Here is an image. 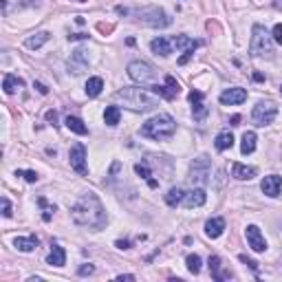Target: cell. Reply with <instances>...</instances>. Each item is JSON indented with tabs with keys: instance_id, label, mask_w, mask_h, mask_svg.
I'll use <instances>...</instances> for the list:
<instances>
[{
	"instance_id": "cell-21",
	"label": "cell",
	"mask_w": 282,
	"mask_h": 282,
	"mask_svg": "<svg viewBox=\"0 0 282 282\" xmlns=\"http://www.w3.org/2000/svg\"><path fill=\"white\" fill-rule=\"evenodd\" d=\"M22 86H25L22 77H18V75H14V73H7V75H5L3 88H5V93H7V95H14L18 88H22Z\"/></svg>"
},
{
	"instance_id": "cell-10",
	"label": "cell",
	"mask_w": 282,
	"mask_h": 282,
	"mask_svg": "<svg viewBox=\"0 0 282 282\" xmlns=\"http://www.w3.org/2000/svg\"><path fill=\"white\" fill-rule=\"evenodd\" d=\"M245 238H247V245L256 251V254H262V251L267 249L265 236H262V232L258 230L256 225H247V230H245Z\"/></svg>"
},
{
	"instance_id": "cell-6",
	"label": "cell",
	"mask_w": 282,
	"mask_h": 282,
	"mask_svg": "<svg viewBox=\"0 0 282 282\" xmlns=\"http://www.w3.org/2000/svg\"><path fill=\"white\" fill-rule=\"evenodd\" d=\"M275 115H278V106L273 104L271 99H265V101H258L251 110V119H254L256 126H269L273 124Z\"/></svg>"
},
{
	"instance_id": "cell-46",
	"label": "cell",
	"mask_w": 282,
	"mask_h": 282,
	"mask_svg": "<svg viewBox=\"0 0 282 282\" xmlns=\"http://www.w3.org/2000/svg\"><path fill=\"white\" fill-rule=\"evenodd\" d=\"M280 93H282V86H280Z\"/></svg>"
},
{
	"instance_id": "cell-30",
	"label": "cell",
	"mask_w": 282,
	"mask_h": 282,
	"mask_svg": "<svg viewBox=\"0 0 282 282\" xmlns=\"http://www.w3.org/2000/svg\"><path fill=\"white\" fill-rule=\"evenodd\" d=\"M119 117H122V112H119V106H106L104 110V122L108 126H117L119 124Z\"/></svg>"
},
{
	"instance_id": "cell-14",
	"label": "cell",
	"mask_w": 282,
	"mask_h": 282,
	"mask_svg": "<svg viewBox=\"0 0 282 282\" xmlns=\"http://www.w3.org/2000/svg\"><path fill=\"white\" fill-rule=\"evenodd\" d=\"M260 188H262V192H265L267 196H271V199H275V196L280 194V190H282V179H280L278 175H269V177L262 179Z\"/></svg>"
},
{
	"instance_id": "cell-8",
	"label": "cell",
	"mask_w": 282,
	"mask_h": 282,
	"mask_svg": "<svg viewBox=\"0 0 282 282\" xmlns=\"http://www.w3.org/2000/svg\"><path fill=\"white\" fill-rule=\"evenodd\" d=\"M69 159H71V167L77 172V175L86 177L88 175V165H86V148L84 143H75L69 152Z\"/></svg>"
},
{
	"instance_id": "cell-9",
	"label": "cell",
	"mask_w": 282,
	"mask_h": 282,
	"mask_svg": "<svg viewBox=\"0 0 282 282\" xmlns=\"http://www.w3.org/2000/svg\"><path fill=\"white\" fill-rule=\"evenodd\" d=\"M209 172H212V163H209V159L203 154V157L194 159V163H192L190 179H192V181H196V183H207Z\"/></svg>"
},
{
	"instance_id": "cell-41",
	"label": "cell",
	"mask_w": 282,
	"mask_h": 282,
	"mask_svg": "<svg viewBox=\"0 0 282 282\" xmlns=\"http://www.w3.org/2000/svg\"><path fill=\"white\" fill-rule=\"evenodd\" d=\"M115 245H117L119 249H128V247H130V243H128V241H117Z\"/></svg>"
},
{
	"instance_id": "cell-13",
	"label": "cell",
	"mask_w": 282,
	"mask_h": 282,
	"mask_svg": "<svg viewBox=\"0 0 282 282\" xmlns=\"http://www.w3.org/2000/svg\"><path fill=\"white\" fill-rule=\"evenodd\" d=\"M205 201H207V194H205V190H203V188H194V190H190L188 194L183 196V205L188 209L205 205Z\"/></svg>"
},
{
	"instance_id": "cell-7",
	"label": "cell",
	"mask_w": 282,
	"mask_h": 282,
	"mask_svg": "<svg viewBox=\"0 0 282 282\" xmlns=\"http://www.w3.org/2000/svg\"><path fill=\"white\" fill-rule=\"evenodd\" d=\"M139 18L146 25L150 27H167L172 22V18L165 14L163 9H157V7H152V9H141L139 11Z\"/></svg>"
},
{
	"instance_id": "cell-4",
	"label": "cell",
	"mask_w": 282,
	"mask_h": 282,
	"mask_svg": "<svg viewBox=\"0 0 282 282\" xmlns=\"http://www.w3.org/2000/svg\"><path fill=\"white\" fill-rule=\"evenodd\" d=\"M249 51L256 58H273V35H269L262 25H254V29H251Z\"/></svg>"
},
{
	"instance_id": "cell-34",
	"label": "cell",
	"mask_w": 282,
	"mask_h": 282,
	"mask_svg": "<svg viewBox=\"0 0 282 282\" xmlns=\"http://www.w3.org/2000/svg\"><path fill=\"white\" fill-rule=\"evenodd\" d=\"M273 42L282 44V25H275L273 27Z\"/></svg>"
},
{
	"instance_id": "cell-42",
	"label": "cell",
	"mask_w": 282,
	"mask_h": 282,
	"mask_svg": "<svg viewBox=\"0 0 282 282\" xmlns=\"http://www.w3.org/2000/svg\"><path fill=\"white\" fill-rule=\"evenodd\" d=\"M254 80L256 82H265V75H262V73H254Z\"/></svg>"
},
{
	"instance_id": "cell-17",
	"label": "cell",
	"mask_w": 282,
	"mask_h": 282,
	"mask_svg": "<svg viewBox=\"0 0 282 282\" xmlns=\"http://www.w3.org/2000/svg\"><path fill=\"white\" fill-rule=\"evenodd\" d=\"M232 177L238 179V181H249V179L256 177V167L243 165V163H234L232 165Z\"/></svg>"
},
{
	"instance_id": "cell-24",
	"label": "cell",
	"mask_w": 282,
	"mask_h": 282,
	"mask_svg": "<svg viewBox=\"0 0 282 282\" xmlns=\"http://www.w3.org/2000/svg\"><path fill=\"white\" fill-rule=\"evenodd\" d=\"M51 35L46 33V31H40V33H33V35H29V38L25 40V44H27V49H40L44 42H49Z\"/></svg>"
},
{
	"instance_id": "cell-28",
	"label": "cell",
	"mask_w": 282,
	"mask_h": 282,
	"mask_svg": "<svg viewBox=\"0 0 282 282\" xmlns=\"http://www.w3.org/2000/svg\"><path fill=\"white\" fill-rule=\"evenodd\" d=\"M101 88H104V80L101 77H91V80L86 82V95L88 97H97L101 93Z\"/></svg>"
},
{
	"instance_id": "cell-11",
	"label": "cell",
	"mask_w": 282,
	"mask_h": 282,
	"mask_svg": "<svg viewBox=\"0 0 282 282\" xmlns=\"http://www.w3.org/2000/svg\"><path fill=\"white\" fill-rule=\"evenodd\" d=\"M218 99H220V104H225V106H238L247 99V91H245V88H238V86L225 88Z\"/></svg>"
},
{
	"instance_id": "cell-2",
	"label": "cell",
	"mask_w": 282,
	"mask_h": 282,
	"mask_svg": "<svg viewBox=\"0 0 282 282\" xmlns=\"http://www.w3.org/2000/svg\"><path fill=\"white\" fill-rule=\"evenodd\" d=\"M115 101L124 104L126 108H130V110H135V112H148L157 106V99L150 97V95L146 91H141V88H133V86L119 88L115 93Z\"/></svg>"
},
{
	"instance_id": "cell-15",
	"label": "cell",
	"mask_w": 282,
	"mask_h": 282,
	"mask_svg": "<svg viewBox=\"0 0 282 282\" xmlns=\"http://www.w3.org/2000/svg\"><path fill=\"white\" fill-rule=\"evenodd\" d=\"M150 49L161 58H167L170 53H175V42H172L170 38H154L152 42H150Z\"/></svg>"
},
{
	"instance_id": "cell-3",
	"label": "cell",
	"mask_w": 282,
	"mask_h": 282,
	"mask_svg": "<svg viewBox=\"0 0 282 282\" xmlns=\"http://www.w3.org/2000/svg\"><path fill=\"white\" fill-rule=\"evenodd\" d=\"M139 133H141V137H146V139L165 141L177 133V122L170 115H157V117L148 119V122L141 126Z\"/></svg>"
},
{
	"instance_id": "cell-12",
	"label": "cell",
	"mask_w": 282,
	"mask_h": 282,
	"mask_svg": "<svg viewBox=\"0 0 282 282\" xmlns=\"http://www.w3.org/2000/svg\"><path fill=\"white\" fill-rule=\"evenodd\" d=\"M190 101H192V115L196 122H203L207 117V106L203 104V93L201 91H192L190 93Z\"/></svg>"
},
{
	"instance_id": "cell-39",
	"label": "cell",
	"mask_w": 282,
	"mask_h": 282,
	"mask_svg": "<svg viewBox=\"0 0 282 282\" xmlns=\"http://www.w3.org/2000/svg\"><path fill=\"white\" fill-rule=\"evenodd\" d=\"M33 86H35V88H38V93H42V95H46V93H49V88H46V86H44V84H40V82H35V84H33Z\"/></svg>"
},
{
	"instance_id": "cell-18",
	"label": "cell",
	"mask_w": 282,
	"mask_h": 282,
	"mask_svg": "<svg viewBox=\"0 0 282 282\" xmlns=\"http://www.w3.org/2000/svg\"><path fill=\"white\" fill-rule=\"evenodd\" d=\"M225 232V218H220V216H216V218H209L205 223V234L209 238H218L220 234Z\"/></svg>"
},
{
	"instance_id": "cell-1",
	"label": "cell",
	"mask_w": 282,
	"mask_h": 282,
	"mask_svg": "<svg viewBox=\"0 0 282 282\" xmlns=\"http://www.w3.org/2000/svg\"><path fill=\"white\" fill-rule=\"evenodd\" d=\"M71 216L77 225L91 227V230H104L108 223L106 209L101 205L99 196L93 194V192H86L75 201V205L71 207Z\"/></svg>"
},
{
	"instance_id": "cell-29",
	"label": "cell",
	"mask_w": 282,
	"mask_h": 282,
	"mask_svg": "<svg viewBox=\"0 0 282 282\" xmlns=\"http://www.w3.org/2000/svg\"><path fill=\"white\" fill-rule=\"evenodd\" d=\"M183 196H185V192H183L181 188H172V190L165 194V203H167L170 207H177L179 203H183Z\"/></svg>"
},
{
	"instance_id": "cell-44",
	"label": "cell",
	"mask_w": 282,
	"mask_h": 282,
	"mask_svg": "<svg viewBox=\"0 0 282 282\" xmlns=\"http://www.w3.org/2000/svg\"><path fill=\"white\" fill-rule=\"evenodd\" d=\"M275 7H280V9H282V0H275Z\"/></svg>"
},
{
	"instance_id": "cell-23",
	"label": "cell",
	"mask_w": 282,
	"mask_h": 282,
	"mask_svg": "<svg viewBox=\"0 0 282 282\" xmlns=\"http://www.w3.org/2000/svg\"><path fill=\"white\" fill-rule=\"evenodd\" d=\"M64 124H67V128L71 130V133H75V135H86L88 133V128H86V124L82 122L80 117H67L64 119Z\"/></svg>"
},
{
	"instance_id": "cell-37",
	"label": "cell",
	"mask_w": 282,
	"mask_h": 282,
	"mask_svg": "<svg viewBox=\"0 0 282 282\" xmlns=\"http://www.w3.org/2000/svg\"><path fill=\"white\" fill-rule=\"evenodd\" d=\"M241 262H245V265H249V269H251V271H258V265H256L254 260H249L247 256H241Z\"/></svg>"
},
{
	"instance_id": "cell-26",
	"label": "cell",
	"mask_w": 282,
	"mask_h": 282,
	"mask_svg": "<svg viewBox=\"0 0 282 282\" xmlns=\"http://www.w3.org/2000/svg\"><path fill=\"white\" fill-rule=\"evenodd\" d=\"M16 249L18 251H25V254H27V251H33L35 247H38V238H35V236H27V238H16Z\"/></svg>"
},
{
	"instance_id": "cell-20",
	"label": "cell",
	"mask_w": 282,
	"mask_h": 282,
	"mask_svg": "<svg viewBox=\"0 0 282 282\" xmlns=\"http://www.w3.org/2000/svg\"><path fill=\"white\" fill-rule=\"evenodd\" d=\"M84 53H86V51H84V49H77L75 53H73V55H71V60H69V69L71 71H73V73L77 75V73H82V71L84 69H86V55H84Z\"/></svg>"
},
{
	"instance_id": "cell-36",
	"label": "cell",
	"mask_w": 282,
	"mask_h": 282,
	"mask_svg": "<svg viewBox=\"0 0 282 282\" xmlns=\"http://www.w3.org/2000/svg\"><path fill=\"white\" fill-rule=\"evenodd\" d=\"M11 214H14V212H11V203L7 199H3V216H7V218H9Z\"/></svg>"
},
{
	"instance_id": "cell-35",
	"label": "cell",
	"mask_w": 282,
	"mask_h": 282,
	"mask_svg": "<svg viewBox=\"0 0 282 282\" xmlns=\"http://www.w3.org/2000/svg\"><path fill=\"white\" fill-rule=\"evenodd\" d=\"M93 271H95L93 265H82L80 269H77V273H80V275H91Z\"/></svg>"
},
{
	"instance_id": "cell-45",
	"label": "cell",
	"mask_w": 282,
	"mask_h": 282,
	"mask_svg": "<svg viewBox=\"0 0 282 282\" xmlns=\"http://www.w3.org/2000/svg\"><path fill=\"white\" fill-rule=\"evenodd\" d=\"M75 3H86V0H75Z\"/></svg>"
},
{
	"instance_id": "cell-43",
	"label": "cell",
	"mask_w": 282,
	"mask_h": 282,
	"mask_svg": "<svg viewBox=\"0 0 282 282\" xmlns=\"http://www.w3.org/2000/svg\"><path fill=\"white\" fill-rule=\"evenodd\" d=\"M238 122H241V117H238V115L232 117V126H238Z\"/></svg>"
},
{
	"instance_id": "cell-40",
	"label": "cell",
	"mask_w": 282,
	"mask_h": 282,
	"mask_svg": "<svg viewBox=\"0 0 282 282\" xmlns=\"http://www.w3.org/2000/svg\"><path fill=\"white\" fill-rule=\"evenodd\" d=\"M88 35L86 33H73V35H69V40H86Z\"/></svg>"
},
{
	"instance_id": "cell-16",
	"label": "cell",
	"mask_w": 282,
	"mask_h": 282,
	"mask_svg": "<svg viewBox=\"0 0 282 282\" xmlns=\"http://www.w3.org/2000/svg\"><path fill=\"white\" fill-rule=\"evenodd\" d=\"M209 273H212L214 280H230L232 273L230 271H223V260L218 256H209Z\"/></svg>"
},
{
	"instance_id": "cell-31",
	"label": "cell",
	"mask_w": 282,
	"mask_h": 282,
	"mask_svg": "<svg viewBox=\"0 0 282 282\" xmlns=\"http://www.w3.org/2000/svg\"><path fill=\"white\" fill-rule=\"evenodd\" d=\"M185 262H188V271L190 273H199L201 271V256H196V254H190L188 258H185Z\"/></svg>"
},
{
	"instance_id": "cell-25",
	"label": "cell",
	"mask_w": 282,
	"mask_h": 282,
	"mask_svg": "<svg viewBox=\"0 0 282 282\" xmlns=\"http://www.w3.org/2000/svg\"><path fill=\"white\" fill-rule=\"evenodd\" d=\"M256 133L254 130H247V133L243 135V143H241V152L243 154H251L256 150Z\"/></svg>"
},
{
	"instance_id": "cell-27",
	"label": "cell",
	"mask_w": 282,
	"mask_h": 282,
	"mask_svg": "<svg viewBox=\"0 0 282 282\" xmlns=\"http://www.w3.org/2000/svg\"><path fill=\"white\" fill-rule=\"evenodd\" d=\"M135 172H137V175H139L141 179H146L150 188H159V181H157V179H152V172H150V167H148L146 163H137V165H135Z\"/></svg>"
},
{
	"instance_id": "cell-19",
	"label": "cell",
	"mask_w": 282,
	"mask_h": 282,
	"mask_svg": "<svg viewBox=\"0 0 282 282\" xmlns=\"http://www.w3.org/2000/svg\"><path fill=\"white\" fill-rule=\"evenodd\" d=\"M46 262H49L51 267H62L64 262H67V251L64 247H60V245H53L49 256H46Z\"/></svg>"
},
{
	"instance_id": "cell-38",
	"label": "cell",
	"mask_w": 282,
	"mask_h": 282,
	"mask_svg": "<svg viewBox=\"0 0 282 282\" xmlns=\"http://www.w3.org/2000/svg\"><path fill=\"white\" fill-rule=\"evenodd\" d=\"M46 122H51L53 126L58 124V112L55 110H46Z\"/></svg>"
},
{
	"instance_id": "cell-22",
	"label": "cell",
	"mask_w": 282,
	"mask_h": 282,
	"mask_svg": "<svg viewBox=\"0 0 282 282\" xmlns=\"http://www.w3.org/2000/svg\"><path fill=\"white\" fill-rule=\"evenodd\" d=\"M214 146H216V150H218V152H223V150L232 148L234 146V135L230 133V130H220V133L216 135Z\"/></svg>"
},
{
	"instance_id": "cell-33",
	"label": "cell",
	"mask_w": 282,
	"mask_h": 282,
	"mask_svg": "<svg viewBox=\"0 0 282 282\" xmlns=\"http://www.w3.org/2000/svg\"><path fill=\"white\" fill-rule=\"evenodd\" d=\"M16 177H25V179H27V181H29V183H35V181H38V175H35V172H33V170H27V172H22V170H18V172H16Z\"/></svg>"
},
{
	"instance_id": "cell-5",
	"label": "cell",
	"mask_w": 282,
	"mask_h": 282,
	"mask_svg": "<svg viewBox=\"0 0 282 282\" xmlns=\"http://www.w3.org/2000/svg\"><path fill=\"white\" fill-rule=\"evenodd\" d=\"M128 77L141 86H150L154 80H157V71H154L152 64L143 62V60H135V62L128 64Z\"/></svg>"
},
{
	"instance_id": "cell-32",
	"label": "cell",
	"mask_w": 282,
	"mask_h": 282,
	"mask_svg": "<svg viewBox=\"0 0 282 282\" xmlns=\"http://www.w3.org/2000/svg\"><path fill=\"white\" fill-rule=\"evenodd\" d=\"M165 86L170 88V91L175 93V95H179V93H181V86H179V82H177L172 75H165Z\"/></svg>"
}]
</instances>
